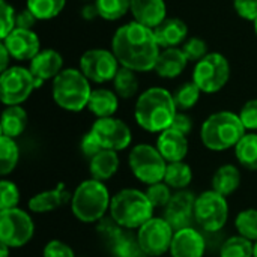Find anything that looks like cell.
Returning <instances> with one entry per match:
<instances>
[{"instance_id":"obj_37","label":"cell","mask_w":257,"mask_h":257,"mask_svg":"<svg viewBox=\"0 0 257 257\" xmlns=\"http://www.w3.org/2000/svg\"><path fill=\"white\" fill-rule=\"evenodd\" d=\"M235 227L238 233L251 242L257 241V209H245L236 215L235 220Z\"/></svg>"},{"instance_id":"obj_6","label":"cell","mask_w":257,"mask_h":257,"mask_svg":"<svg viewBox=\"0 0 257 257\" xmlns=\"http://www.w3.org/2000/svg\"><path fill=\"white\" fill-rule=\"evenodd\" d=\"M54 102L66 111H81L87 107L92 89L87 77L74 68L63 69L51 86Z\"/></svg>"},{"instance_id":"obj_26","label":"cell","mask_w":257,"mask_h":257,"mask_svg":"<svg viewBox=\"0 0 257 257\" xmlns=\"http://www.w3.org/2000/svg\"><path fill=\"white\" fill-rule=\"evenodd\" d=\"M117 107H119V96L116 95V92L108 89L92 90L87 108L98 119L113 117V114L117 111Z\"/></svg>"},{"instance_id":"obj_17","label":"cell","mask_w":257,"mask_h":257,"mask_svg":"<svg viewBox=\"0 0 257 257\" xmlns=\"http://www.w3.org/2000/svg\"><path fill=\"white\" fill-rule=\"evenodd\" d=\"M2 44L9 51L11 57L24 62L32 60L41 51V41L33 30L14 29L6 38L2 39Z\"/></svg>"},{"instance_id":"obj_3","label":"cell","mask_w":257,"mask_h":257,"mask_svg":"<svg viewBox=\"0 0 257 257\" xmlns=\"http://www.w3.org/2000/svg\"><path fill=\"white\" fill-rule=\"evenodd\" d=\"M245 131L239 114L233 111H217L202 123L200 139L209 151L223 152L235 148L247 134Z\"/></svg>"},{"instance_id":"obj_47","label":"cell","mask_w":257,"mask_h":257,"mask_svg":"<svg viewBox=\"0 0 257 257\" xmlns=\"http://www.w3.org/2000/svg\"><path fill=\"white\" fill-rule=\"evenodd\" d=\"M36 21H38V18L26 8V9H23L21 12H18L17 14V27L15 29H26V30H32L33 29V26L36 24Z\"/></svg>"},{"instance_id":"obj_13","label":"cell","mask_w":257,"mask_h":257,"mask_svg":"<svg viewBox=\"0 0 257 257\" xmlns=\"http://www.w3.org/2000/svg\"><path fill=\"white\" fill-rule=\"evenodd\" d=\"M98 232L105 239L113 257L143 256L137 233H133V230L120 227L111 217H105L98 223Z\"/></svg>"},{"instance_id":"obj_43","label":"cell","mask_w":257,"mask_h":257,"mask_svg":"<svg viewBox=\"0 0 257 257\" xmlns=\"http://www.w3.org/2000/svg\"><path fill=\"white\" fill-rule=\"evenodd\" d=\"M42 256L44 257H75V254H74V250H72L68 244L62 242V241H59V239H53V241H50V242H47V244H45L44 251H42Z\"/></svg>"},{"instance_id":"obj_48","label":"cell","mask_w":257,"mask_h":257,"mask_svg":"<svg viewBox=\"0 0 257 257\" xmlns=\"http://www.w3.org/2000/svg\"><path fill=\"white\" fill-rule=\"evenodd\" d=\"M80 15L81 18H84L86 21H93L96 17H99V12H98V8L95 3H87L81 8L80 11Z\"/></svg>"},{"instance_id":"obj_41","label":"cell","mask_w":257,"mask_h":257,"mask_svg":"<svg viewBox=\"0 0 257 257\" xmlns=\"http://www.w3.org/2000/svg\"><path fill=\"white\" fill-rule=\"evenodd\" d=\"M182 51H184V54L187 56L188 62H196V63H197L199 60H202L206 54H209V53H208V45H206V42H205L203 39H200V38H191V39H188V41L184 44Z\"/></svg>"},{"instance_id":"obj_42","label":"cell","mask_w":257,"mask_h":257,"mask_svg":"<svg viewBox=\"0 0 257 257\" xmlns=\"http://www.w3.org/2000/svg\"><path fill=\"white\" fill-rule=\"evenodd\" d=\"M239 117L242 125L245 126V130L248 131H256L257 130V99H250L247 101L241 111H239Z\"/></svg>"},{"instance_id":"obj_46","label":"cell","mask_w":257,"mask_h":257,"mask_svg":"<svg viewBox=\"0 0 257 257\" xmlns=\"http://www.w3.org/2000/svg\"><path fill=\"white\" fill-rule=\"evenodd\" d=\"M170 128L182 133L184 136H188L191 133V130H193V120H191V117L188 114H185L182 111H178Z\"/></svg>"},{"instance_id":"obj_40","label":"cell","mask_w":257,"mask_h":257,"mask_svg":"<svg viewBox=\"0 0 257 257\" xmlns=\"http://www.w3.org/2000/svg\"><path fill=\"white\" fill-rule=\"evenodd\" d=\"M17 14L12 5L6 0H0V38H6L15 27H17Z\"/></svg>"},{"instance_id":"obj_4","label":"cell","mask_w":257,"mask_h":257,"mask_svg":"<svg viewBox=\"0 0 257 257\" xmlns=\"http://www.w3.org/2000/svg\"><path fill=\"white\" fill-rule=\"evenodd\" d=\"M154 209L146 193L134 188L117 191L110 202V217L128 230H139L154 217Z\"/></svg>"},{"instance_id":"obj_21","label":"cell","mask_w":257,"mask_h":257,"mask_svg":"<svg viewBox=\"0 0 257 257\" xmlns=\"http://www.w3.org/2000/svg\"><path fill=\"white\" fill-rule=\"evenodd\" d=\"M157 149L160 151V154L167 163L184 161V158L188 154L187 136H184L182 133L173 128H169L160 133V137L157 140Z\"/></svg>"},{"instance_id":"obj_7","label":"cell","mask_w":257,"mask_h":257,"mask_svg":"<svg viewBox=\"0 0 257 257\" xmlns=\"http://www.w3.org/2000/svg\"><path fill=\"white\" fill-rule=\"evenodd\" d=\"M128 164L133 175L143 184L152 185L164 181L167 161L163 158L157 146L146 143L136 145L128 155Z\"/></svg>"},{"instance_id":"obj_18","label":"cell","mask_w":257,"mask_h":257,"mask_svg":"<svg viewBox=\"0 0 257 257\" xmlns=\"http://www.w3.org/2000/svg\"><path fill=\"white\" fill-rule=\"evenodd\" d=\"M63 59L60 53L53 48L41 50L29 63V71L35 78L36 89L41 87L47 80H54L63 69Z\"/></svg>"},{"instance_id":"obj_33","label":"cell","mask_w":257,"mask_h":257,"mask_svg":"<svg viewBox=\"0 0 257 257\" xmlns=\"http://www.w3.org/2000/svg\"><path fill=\"white\" fill-rule=\"evenodd\" d=\"M254 245L250 239L238 235L226 239L220 248V257H253Z\"/></svg>"},{"instance_id":"obj_31","label":"cell","mask_w":257,"mask_h":257,"mask_svg":"<svg viewBox=\"0 0 257 257\" xmlns=\"http://www.w3.org/2000/svg\"><path fill=\"white\" fill-rule=\"evenodd\" d=\"M114 92L122 99H130L137 95L139 92V80L134 71L120 66L116 77L113 78Z\"/></svg>"},{"instance_id":"obj_45","label":"cell","mask_w":257,"mask_h":257,"mask_svg":"<svg viewBox=\"0 0 257 257\" xmlns=\"http://www.w3.org/2000/svg\"><path fill=\"white\" fill-rule=\"evenodd\" d=\"M80 151H81V154H83L86 158L92 160L98 152H101V151H102V146L99 145V142L96 140V137L93 136V133H92V131H89V133H86V134L81 137V142H80Z\"/></svg>"},{"instance_id":"obj_8","label":"cell","mask_w":257,"mask_h":257,"mask_svg":"<svg viewBox=\"0 0 257 257\" xmlns=\"http://www.w3.org/2000/svg\"><path fill=\"white\" fill-rule=\"evenodd\" d=\"M230 78L229 60L220 53H209L199 60L193 71V81L205 93L220 92Z\"/></svg>"},{"instance_id":"obj_2","label":"cell","mask_w":257,"mask_h":257,"mask_svg":"<svg viewBox=\"0 0 257 257\" xmlns=\"http://www.w3.org/2000/svg\"><path fill=\"white\" fill-rule=\"evenodd\" d=\"M178 113L173 95L164 87L145 90L134 107V117L140 128L148 133H163L169 130Z\"/></svg>"},{"instance_id":"obj_16","label":"cell","mask_w":257,"mask_h":257,"mask_svg":"<svg viewBox=\"0 0 257 257\" xmlns=\"http://www.w3.org/2000/svg\"><path fill=\"white\" fill-rule=\"evenodd\" d=\"M194 206H196V196L191 191L181 190L176 191L164 208V220L173 227V230H181L185 227H191L194 221Z\"/></svg>"},{"instance_id":"obj_27","label":"cell","mask_w":257,"mask_h":257,"mask_svg":"<svg viewBox=\"0 0 257 257\" xmlns=\"http://www.w3.org/2000/svg\"><path fill=\"white\" fill-rule=\"evenodd\" d=\"M212 190L218 194L227 197L233 194L241 185V172L233 164H224L218 167L211 181Z\"/></svg>"},{"instance_id":"obj_38","label":"cell","mask_w":257,"mask_h":257,"mask_svg":"<svg viewBox=\"0 0 257 257\" xmlns=\"http://www.w3.org/2000/svg\"><path fill=\"white\" fill-rule=\"evenodd\" d=\"M145 193H146V196H148V199L154 208H166L173 197L172 188L164 181L149 185Z\"/></svg>"},{"instance_id":"obj_28","label":"cell","mask_w":257,"mask_h":257,"mask_svg":"<svg viewBox=\"0 0 257 257\" xmlns=\"http://www.w3.org/2000/svg\"><path fill=\"white\" fill-rule=\"evenodd\" d=\"M27 126V113L21 105H9L2 113V136L15 139L24 133Z\"/></svg>"},{"instance_id":"obj_14","label":"cell","mask_w":257,"mask_h":257,"mask_svg":"<svg viewBox=\"0 0 257 257\" xmlns=\"http://www.w3.org/2000/svg\"><path fill=\"white\" fill-rule=\"evenodd\" d=\"M119 60L113 51L104 48H92L80 57V71L92 83H105L116 77L119 71Z\"/></svg>"},{"instance_id":"obj_25","label":"cell","mask_w":257,"mask_h":257,"mask_svg":"<svg viewBox=\"0 0 257 257\" xmlns=\"http://www.w3.org/2000/svg\"><path fill=\"white\" fill-rule=\"evenodd\" d=\"M119 169V157L116 151L102 149L89 161V172L92 179L96 181H108L111 179Z\"/></svg>"},{"instance_id":"obj_24","label":"cell","mask_w":257,"mask_h":257,"mask_svg":"<svg viewBox=\"0 0 257 257\" xmlns=\"http://www.w3.org/2000/svg\"><path fill=\"white\" fill-rule=\"evenodd\" d=\"M157 42L163 48L181 45L188 36V27L181 18H166L157 29H154Z\"/></svg>"},{"instance_id":"obj_52","label":"cell","mask_w":257,"mask_h":257,"mask_svg":"<svg viewBox=\"0 0 257 257\" xmlns=\"http://www.w3.org/2000/svg\"><path fill=\"white\" fill-rule=\"evenodd\" d=\"M254 30H256V35H257V20L254 21Z\"/></svg>"},{"instance_id":"obj_1","label":"cell","mask_w":257,"mask_h":257,"mask_svg":"<svg viewBox=\"0 0 257 257\" xmlns=\"http://www.w3.org/2000/svg\"><path fill=\"white\" fill-rule=\"evenodd\" d=\"M160 48L154 30L137 21L120 26L111 39V51L120 66L134 72L154 71L161 53Z\"/></svg>"},{"instance_id":"obj_29","label":"cell","mask_w":257,"mask_h":257,"mask_svg":"<svg viewBox=\"0 0 257 257\" xmlns=\"http://www.w3.org/2000/svg\"><path fill=\"white\" fill-rule=\"evenodd\" d=\"M193 181V170L184 161L167 163V170L164 176V182L173 190H185Z\"/></svg>"},{"instance_id":"obj_39","label":"cell","mask_w":257,"mask_h":257,"mask_svg":"<svg viewBox=\"0 0 257 257\" xmlns=\"http://www.w3.org/2000/svg\"><path fill=\"white\" fill-rule=\"evenodd\" d=\"M20 202V191L12 181L2 179L0 181V211L17 208Z\"/></svg>"},{"instance_id":"obj_20","label":"cell","mask_w":257,"mask_h":257,"mask_svg":"<svg viewBox=\"0 0 257 257\" xmlns=\"http://www.w3.org/2000/svg\"><path fill=\"white\" fill-rule=\"evenodd\" d=\"M130 12L142 26L157 29L167 18V8L164 0H131Z\"/></svg>"},{"instance_id":"obj_54","label":"cell","mask_w":257,"mask_h":257,"mask_svg":"<svg viewBox=\"0 0 257 257\" xmlns=\"http://www.w3.org/2000/svg\"><path fill=\"white\" fill-rule=\"evenodd\" d=\"M84 2H90V0H84Z\"/></svg>"},{"instance_id":"obj_23","label":"cell","mask_w":257,"mask_h":257,"mask_svg":"<svg viewBox=\"0 0 257 257\" xmlns=\"http://www.w3.org/2000/svg\"><path fill=\"white\" fill-rule=\"evenodd\" d=\"M187 65H188V59L184 54L182 48L172 47V48H164L160 53L154 71L163 78H176L184 72Z\"/></svg>"},{"instance_id":"obj_19","label":"cell","mask_w":257,"mask_h":257,"mask_svg":"<svg viewBox=\"0 0 257 257\" xmlns=\"http://www.w3.org/2000/svg\"><path fill=\"white\" fill-rule=\"evenodd\" d=\"M205 250V238L196 229L185 227L175 232L170 247L172 257H203Z\"/></svg>"},{"instance_id":"obj_22","label":"cell","mask_w":257,"mask_h":257,"mask_svg":"<svg viewBox=\"0 0 257 257\" xmlns=\"http://www.w3.org/2000/svg\"><path fill=\"white\" fill-rule=\"evenodd\" d=\"M72 196L69 191L65 188L63 184H59L54 190L50 191H42L30 197L29 200V209L35 214H45V212H53L59 209L60 206L66 205Z\"/></svg>"},{"instance_id":"obj_32","label":"cell","mask_w":257,"mask_h":257,"mask_svg":"<svg viewBox=\"0 0 257 257\" xmlns=\"http://www.w3.org/2000/svg\"><path fill=\"white\" fill-rule=\"evenodd\" d=\"M20 149L14 139L2 136L0 137V175L8 176L18 164Z\"/></svg>"},{"instance_id":"obj_50","label":"cell","mask_w":257,"mask_h":257,"mask_svg":"<svg viewBox=\"0 0 257 257\" xmlns=\"http://www.w3.org/2000/svg\"><path fill=\"white\" fill-rule=\"evenodd\" d=\"M9 245H6V244H3V242H0V257H8L9 256Z\"/></svg>"},{"instance_id":"obj_49","label":"cell","mask_w":257,"mask_h":257,"mask_svg":"<svg viewBox=\"0 0 257 257\" xmlns=\"http://www.w3.org/2000/svg\"><path fill=\"white\" fill-rule=\"evenodd\" d=\"M0 56H2V62H0V71L3 72V71H6L8 68H9V60L12 59L11 57V54H9V51L6 50V47L2 44L0 45Z\"/></svg>"},{"instance_id":"obj_30","label":"cell","mask_w":257,"mask_h":257,"mask_svg":"<svg viewBox=\"0 0 257 257\" xmlns=\"http://www.w3.org/2000/svg\"><path fill=\"white\" fill-rule=\"evenodd\" d=\"M238 163L247 170H257V134H245L235 146Z\"/></svg>"},{"instance_id":"obj_12","label":"cell","mask_w":257,"mask_h":257,"mask_svg":"<svg viewBox=\"0 0 257 257\" xmlns=\"http://www.w3.org/2000/svg\"><path fill=\"white\" fill-rule=\"evenodd\" d=\"M173 235V227L160 217H152L137 230L140 248L149 257H160L170 251Z\"/></svg>"},{"instance_id":"obj_53","label":"cell","mask_w":257,"mask_h":257,"mask_svg":"<svg viewBox=\"0 0 257 257\" xmlns=\"http://www.w3.org/2000/svg\"><path fill=\"white\" fill-rule=\"evenodd\" d=\"M142 257H149V256H146V254H143V256H142Z\"/></svg>"},{"instance_id":"obj_9","label":"cell","mask_w":257,"mask_h":257,"mask_svg":"<svg viewBox=\"0 0 257 257\" xmlns=\"http://www.w3.org/2000/svg\"><path fill=\"white\" fill-rule=\"evenodd\" d=\"M229 218V205L224 196L214 190L205 191L196 197L194 221L209 233L220 232Z\"/></svg>"},{"instance_id":"obj_44","label":"cell","mask_w":257,"mask_h":257,"mask_svg":"<svg viewBox=\"0 0 257 257\" xmlns=\"http://www.w3.org/2000/svg\"><path fill=\"white\" fill-rule=\"evenodd\" d=\"M233 8L241 18L253 23L257 20V0H233Z\"/></svg>"},{"instance_id":"obj_51","label":"cell","mask_w":257,"mask_h":257,"mask_svg":"<svg viewBox=\"0 0 257 257\" xmlns=\"http://www.w3.org/2000/svg\"><path fill=\"white\" fill-rule=\"evenodd\" d=\"M253 257H257V241H256V244H254V256Z\"/></svg>"},{"instance_id":"obj_35","label":"cell","mask_w":257,"mask_h":257,"mask_svg":"<svg viewBox=\"0 0 257 257\" xmlns=\"http://www.w3.org/2000/svg\"><path fill=\"white\" fill-rule=\"evenodd\" d=\"M200 93H202V90L199 89V86L194 81H187L181 87H178V90L173 93V99L178 107V111L179 110L185 111V110L193 108L197 104Z\"/></svg>"},{"instance_id":"obj_34","label":"cell","mask_w":257,"mask_h":257,"mask_svg":"<svg viewBox=\"0 0 257 257\" xmlns=\"http://www.w3.org/2000/svg\"><path fill=\"white\" fill-rule=\"evenodd\" d=\"M66 0H27V9L38 20H53L65 8Z\"/></svg>"},{"instance_id":"obj_15","label":"cell","mask_w":257,"mask_h":257,"mask_svg":"<svg viewBox=\"0 0 257 257\" xmlns=\"http://www.w3.org/2000/svg\"><path fill=\"white\" fill-rule=\"evenodd\" d=\"M102 149H110V151H123L131 145L133 136L130 126L116 117H104V119H96L90 128Z\"/></svg>"},{"instance_id":"obj_5","label":"cell","mask_w":257,"mask_h":257,"mask_svg":"<svg viewBox=\"0 0 257 257\" xmlns=\"http://www.w3.org/2000/svg\"><path fill=\"white\" fill-rule=\"evenodd\" d=\"M110 193L104 182L96 179L83 181L71 199V211L81 223H99L110 211Z\"/></svg>"},{"instance_id":"obj_10","label":"cell","mask_w":257,"mask_h":257,"mask_svg":"<svg viewBox=\"0 0 257 257\" xmlns=\"http://www.w3.org/2000/svg\"><path fill=\"white\" fill-rule=\"evenodd\" d=\"M33 233L35 224L26 211L20 208L0 211V242L20 248L33 238Z\"/></svg>"},{"instance_id":"obj_11","label":"cell","mask_w":257,"mask_h":257,"mask_svg":"<svg viewBox=\"0 0 257 257\" xmlns=\"http://www.w3.org/2000/svg\"><path fill=\"white\" fill-rule=\"evenodd\" d=\"M33 89H36L35 78L29 68L9 66L0 75V98L6 107L21 105Z\"/></svg>"},{"instance_id":"obj_36","label":"cell","mask_w":257,"mask_h":257,"mask_svg":"<svg viewBox=\"0 0 257 257\" xmlns=\"http://www.w3.org/2000/svg\"><path fill=\"white\" fill-rule=\"evenodd\" d=\"M99 17L108 21L122 18L131 9V0H95Z\"/></svg>"}]
</instances>
